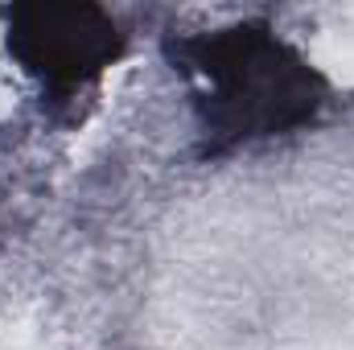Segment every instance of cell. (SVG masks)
I'll list each match as a JSON object with an SVG mask.
<instances>
[{"instance_id": "1", "label": "cell", "mask_w": 354, "mask_h": 350, "mask_svg": "<svg viewBox=\"0 0 354 350\" xmlns=\"http://www.w3.org/2000/svg\"><path fill=\"white\" fill-rule=\"evenodd\" d=\"M177 62L198 83V111L210 149L292 132L326 103V79L264 21L185 37Z\"/></svg>"}, {"instance_id": "2", "label": "cell", "mask_w": 354, "mask_h": 350, "mask_svg": "<svg viewBox=\"0 0 354 350\" xmlns=\"http://www.w3.org/2000/svg\"><path fill=\"white\" fill-rule=\"evenodd\" d=\"M8 50L41 87L75 91L124 54V33L99 4H17Z\"/></svg>"}]
</instances>
